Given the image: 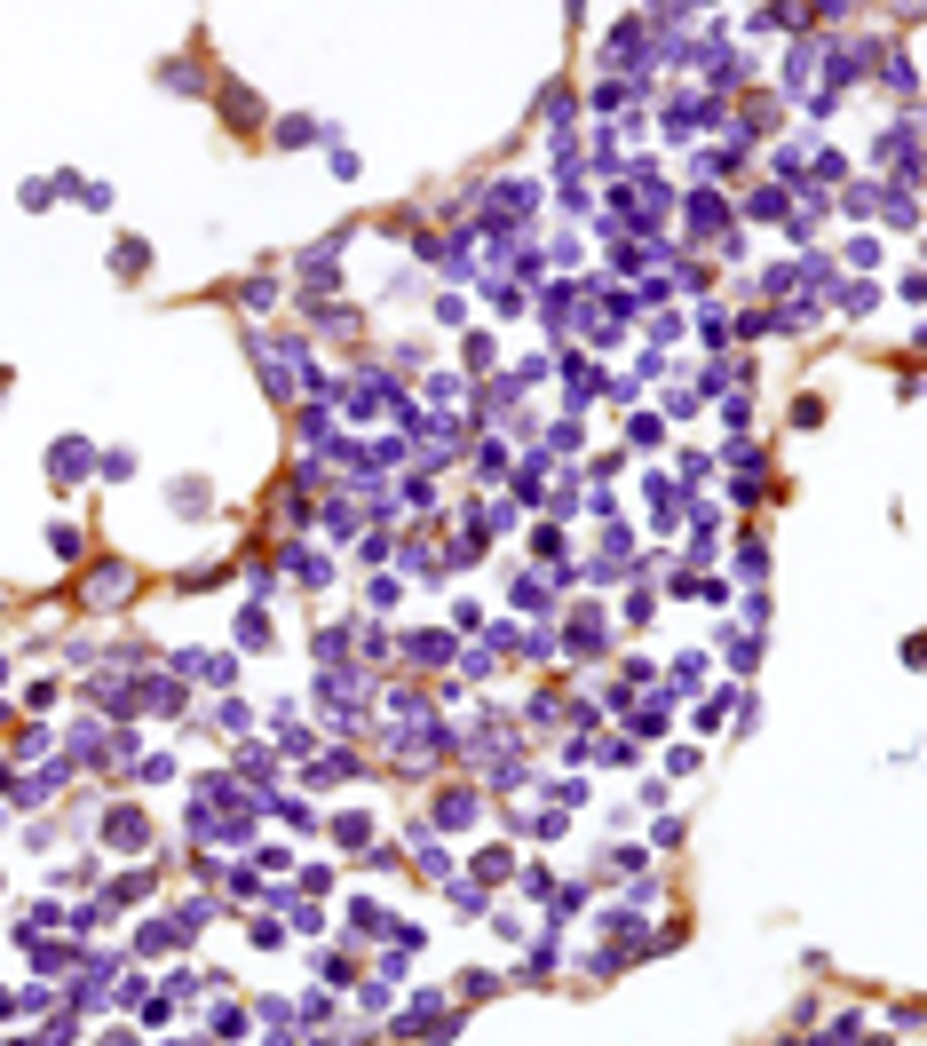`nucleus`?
Instances as JSON below:
<instances>
[{"label": "nucleus", "instance_id": "nucleus-1", "mask_svg": "<svg viewBox=\"0 0 927 1046\" xmlns=\"http://www.w3.org/2000/svg\"><path fill=\"white\" fill-rule=\"evenodd\" d=\"M127 595H135V571H127V563H96V571H88V611H119Z\"/></svg>", "mask_w": 927, "mask_h": 1046}, {"label": "nucleus", "instance_id": "nucleus-2", "mask_svg": "<svg viewBox=\"0 0 927 1046\" xmlns=\"http://www.w3.org/2000/svg\"><path fill=\"white\" fill-rule=\"evenodd\" d=\"M103 840H111V848H151V817H143V809H111V817H103Z\"/></svg>", "mask_w": 927, "mask_h": 1046}, {"label": "nucleus", "instance_id": "nucleus-3", "mask_svg": "<svg viewBox=\"0 0 927 1046\" xmlns=\"http://www.w3.org/2000/svg\"><path fill=\"white\" fill-rule=\"evenodd\" d=\"M88 460H96L88 444H56V452H48V468H56L48 484H80V468H88Z\"/></svg>", "mask_w": 927, "mask_h": 1046}, {"label": "nucleus", "instance_id": "nucleus-4", "mask_svg": "<svg viewBox=\"0 0 927 1046\" xmlns=\"http://www.w3.org/2000/svg\"><path fill=\"white\" fill-rule=\"evenodd\" d=\"M222 119H230V127H254V119H262L254 88H238V80H230V88H222Z\"/></svg>", "mask_w": 927, "mask_h": 1046}, {"label": "nucleus", "instance_id": "nucleus-5", "mask_svg": "<svg viewBox=\"0 0 927 1046\" xmlns=\"http://www.w3.org/2000/svg\"><path fill=\"white\" fill-rule=\"evenodd\" d=\"M111 270H119V278H143V270H151V246H143V238H119V246H111Z\"/></svg>", "mask_w": 927, "mask_h": 1046}, {"label": "nucleus", "instance_id": "nucleus-6", "mask_svg": "<svg viewBox=\"0 0 927 1046\" xmlns=\"http://www.w3.org/2000/svg\"><path fill=\"white\" fill-rule=\"evenodd\" d=\"M48 547H56L64 563H80V555H88V531H80V523H48Z\"/></svg>", "mask_w": 927, "mask_h": 1046}, {"label": "nucleus", "instance_id": "nucleus-7", "mask_svg": "<svg viewBox=\"0 0 927 1046\" xmlns=\"http://www.w3.org/2000/svg\"><path fill=\"white\" fill-rule=\"evenodd\" d=\"M349 928H357V936H381V928H389V912H381V904H365V896H357V904H349Z\"/></svg>", "mask_w": 927, "mask_h": 1046}, {"label": "nucleus", "instance_id": "nucleus-8", "mask_svg": "<svg viewBox=\"0 0 927 1046\" xmlns=\"http://www.w3.org/2000/svg\"><path fill=\"white\" fill-rule=\"evenodd\" d=\"M793 428H824V397H817V389L793 397Z\"/></svg>", "mask_w": 927, "mask_h": 1046}, {"label": "nucleus", "instance_id": "nucleus-9", "mask_svg": "<svg viewBox=\"0 0 927 1046\" xmlns=\"http://www.w3.org/2000/svg\"><path fill=\"white\" fill-rule=\"evenodd\" d=\"M476 476L500 484V476H508V452H500V444H476Z\"/></svg>", "mask_w": 927, "mask_h": 1046}, {"label": "nucleus", "instance_id": "nucleus-10", "mask_svg": "<svg viewBox=\"0 0 927 1046\" xmlns=\"http://www.w3.org/2000/svg\"><path fill=\"white\" fill-rule=\"evenodd\" d=\"M492 991H500L492 967H468V975H460V999H492Z\"/></svg>", "mask_w": 927, "mask_h": 1046}, {"label": "nucleus", "instance_id": "nucleus-11", "mask_svg": "<svg viewBox=\"0 0 927 1046\" xmlns=\"http://www.w3.org/2000/svg\"><path fill=\"white\" fill-rule=\"evenodd\" d=\"M840 310H856V317L880 310V286H856V278H848V286H840Z\"/></svg>", "mask_w": 927, "mask_h": 1046}, {"label": "nucleus", "instance_id": "nucleus-12", "mask_svg": "<svg viewBox=\"0 0 927 1046\" xmlns=\"http://www.w3.org/2000/svg\"><path fill=\"white\" fill-rule=\"evenodd\" d=\"M214 722H222V730H230V737H254V706H238V698H230V706H222V714H214Z\"/></svg>", "mask_w": 927, "mask_h": 1046}, {"label": "nucleus", "instance_id": "nucleus-13", "mask_svg": "<svg viewBox=\"0 0 927 1046\" xmlns=\"http://www.w3.org/2000/svg\"><path fill=\"white\" fill-rule=\"evenodd\" d=\"M476 872H484V880H508V872H515V848H484Z\"/></svg>", "mask_w": 927, "mask_h": 1046}, {"label": "nucleus", "instance_id": "nucleus-14", "mask_svg": "<svg viewBox=\"0 0 927 1046\" xmlns=\"http://www.w3.org/2000/svg\"><path fill=\"white\" fill-rule=\"evenodd\" d=\"M698 682H706V658H698V650H690V658H674V690H698Z\"/></svg>", "mask_w": 927, "mask_h": 1046}, {"label": "nucleus", "instance_id": "nucleus-15", "mask_svg": "<svg viewBox=\"0 0 927 1046\" xmlns=\"http://www.w3.org/2000/svg\"><path fill=\"white\" fill-rule=\"evenodd\" d=\"M365 833H373V817H357V809H349V817H333V840H349V848H357Z\"/></svg>", "mask_w": 927, "mask_h": 1046}, {"label": "nucleus", "instance_id": "nucleus-16", "mask_svg": "<svg viewBox=\"0 0 927 1046\" xmlns=\"http://www.w3.org/2000/svg\"><path fill=\"white\" fill-rule=\"evenodd\" d=\"M278 143H317V119H278Z\"/></svg>", "mask_w": 927, "mask_h": 1046}, {"label": "nucleus", "instance_id": "nucleus-17", "mask_svg": "<svg viewBox=\"0 0 927 1046\" xmlns=\"http://www.w3.org/2000/svg\"><path fill=\"white\" fill-rule=\"evenodd\" d=\"M103 1046H135V1031H103Z\"/></svg>", "mask_w": 927, "mask_h": 1046}, {"label": "nucleus", "instance_id": "nucleus-18", "mask_svg": "<svg viewBox=\"0 0 927 1046\" xmlns=\"http://www.w3.org/2000/svg\"><path fill=\"white\" fill-rule=\"evenodd\" d=\"M175 1046H206V1039H175Z\"/></svg>", "mask_w": 927, "mask_h": 1046}, {"label": "nucleus", "instance_id": "nucleus-19", "mask_svg": "<svg viewBox=\"0 0 927 1046\" xmlns=\"http://www.w3.org/2000/svg\"><path fill=\"white\" fill-rule=\"evenodd\" d=\"M0 682H8V658H0Z\"/></svg>", "mask_w": 927, "mask_h": 1046}]
</instances>
